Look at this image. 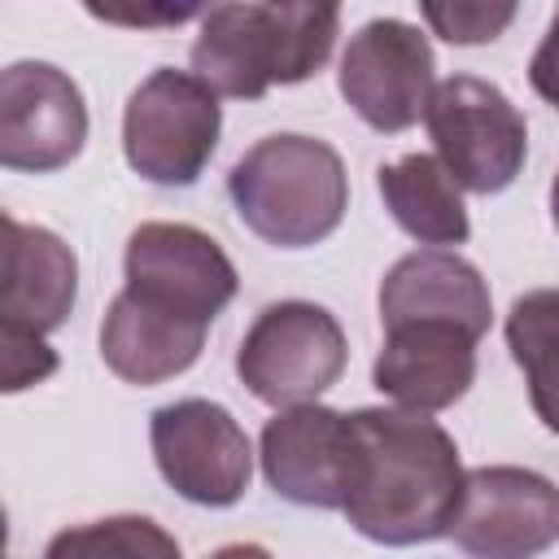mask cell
<instances>
[{
    "label": "cell",
    "instance_id": "1",
    "mask_svg": "<svg viewBox=\"0 0 559 559\" xmlns=\"http://www.w3.org/2000/svg\"><path fill=\"white\" fill-rule=\"evenodd\" d=\"M354 467L341 515L380 546H419L450 533V515L463 489V463L454 437L406 406L349 411Z\"/></svg>",
    "mask_w": 559,
    "mask_h": 559
},
{
    "label": "cell",
    "instance_id": "2",
    "mask_svg": "<svg viewBox=\"0 0 559 559\" xmlns=\"http://www.w3.org/2000/svg\"><path fill=\"white\" fill-rule=\"evenodd\" d=\"M341 0H223L201 17L192 74L218 96L262 100L275 83H306L332 57Z\"/></svg>",
    "mask_w": 559,
    "mask_h": 559
},
{
    "label": "cell",
    "instance_id": "3",
    "mask_svg": "<svg viewBox=\"0 0 559 559\" xmlns=\"http://www.w3.org/2000/svg\"><path fill=\"white\" fill-rule=\"evenodd\" d=\"M240 223L275 245L306 249L328 240L349 210V175L332 144L297 131L258 140L227 175Z\"/></svg>",
    "mask_w": 559,
    "mask_h": 559
},
{
    "label": "cell",
    "instance_id": "4",
    "mask_svg": "<svg viewBox=\"0 0 559 559\" xmlns=\"http://www.w3.org/2000/svg\"><path fill=\"white\" fill-rule=\"evenodd\" d=\"M218 92L188 70H153L127 100L122 153L127 166L157 188H188L218 148Z\"/></svg>",
    "mask_w": 559,
    "mask_h": 559
},
{
    "label": "cell",
    "instance_id": "5",
    "mask_svg": "<svg viewBox=\"0 0 559 559\" xmlns=\"http://www.w3.org/2000/svg\"><path fill=\"white\" fill-rule=\"evenodd\" d=\"M428 135L463 192L493 197L515 183L528 153V122L507 92L476 74H454L432 87L424 109Z\"/></svg>",
    "mask_w": 559,
    "mask_h": 559
},
{
    "label": "cell",
    "instance_id": "6",
    "mask_svg": "<svg viewBox=\"0 0 559 559\" xmlns=\"http://www.w3.org/2000/svg\"><path fill=\"white\" fill-rule=\"evenodd\" d=\"M349 362L345 332L332 310L314 301H271L249 323L236 349L240 384L266 406L314 402Z\"/></svg>",
    "mask_w": 559,
    "mask_h": 559
},
{
    "label": "cell",
    "instance_id": "7",
    "mask_svg": "<svg viewBox=\"0 0 559 559\" xmlns=\"http://www.w3.org/2000/svg\"><path fill=\"white\" fill-rule=\"evenodd\" d=\"M432 70V44L419 26L402 17H371L349 35L336 87L371 131L397 135L424 118L437 87Z\"/></svg>",
    "mask_w": 559,
    "mask_h": 559
},
{
    "label": "cell",
    "instance_id": "8",
    "mask_svg": "<svg viewBox=\"0 0 559 559\" xmlns=\"http://www.w3.org/2000/svg\"><path fill=\"white\" fill-rule=\"evenodd\" d=\"M148 445L162 480L197 507H231L249 489L253 445L236 415L210 397L157 406L148 419Z\"/></svg>",
    "mask_w": 559,
    "mask_h": 559
},
{
    "label": "cell",
    "instance_id": "9",
    "mask_svg": "<svg viewBox=\"0 0 559 559\" xmlns=\"http://www.w3.org/2000/svg\"><path fill=\"white\" fill-rule=\"evenodd\" d=\"M122 275L131 297L205 328L240 288L223 245L192 223H140L127 236Z\"/></svg>",
    "mask_w": 559,
    "mask_h": 559
},
{
    "label": "cell",
    "instance_id": "10",
    "mask_svg": "<svg viewBox=\"0 0 559 559\" xmlns=\"http://www.w3.org/2000/svg\"><path fill=\"white\" fill-rule=\"evenodd\" d=\"M459 550L480 559H528L559 542V485L533 467H472L450 515Z\"/></svg>",
    "mask_w": 559,
    "mask_h": 559
},
{
    "label": "cell",
    "instance_id": "11",
    "mask_svg": "<svg viewBox=\"0 0 559 559\" xmlns=\"http://www.w3.org/2000/svg\"><path fill=\"white\" fill-rule=\"evenodd\" d=\"M87 140L79 83L48 61H13L0 74V166L48 175L70 166Z\"/></svg>",
    "mask_w": 559,
    "mask_h": 559
},
{
    "label": "cell",
    "instance_id": "12",
    "mask_svg": "<svg viewBox=\"0 0 559 559\" xmlns=\"http://www.w3.org/2000/svg\"><path fill=\"white\" fill-rule=\"evenodd\" d=\"M266 485L297 507L341 511L354 467V424L345 411L319 402L280 406L258 441Z\"/></svg>",
    "mask_w": 559,
    "mask_h": 559
},
{
    "label": "cell",
    "instance_id": "13",
    "mask_svg": "<svg viewBox=\"0 0 559 559\" xmlns=\"http://www.w3.org/2000/svg\"><path fill=\"white\" fill-rule=\"evenodd\" d=\"M476 380V336L459 323L411 319L384 328L371 384L406 411H445Z\"/></svg>",
    "mask_w": 559,
    "mask_h": 559
},
{
    "label": "cell",
    "instance_id": "14",
    "mask_svg": "<svg viewBox=\"0 0 559 559\" xmlns=\"http://www.w3.org/2000/svg\"><path fill=\"white\" fill-rule=\"evenodd\" d=\"M79 293L74 249L39 227L4 214V275H0V323L4 332L48 336L57 332Z\"/></svg>",
    "mask_w": 559,
    "mask_h": 559
},
{
    "label": "cell",
    "instance_id": "15",
    "mask_svg": "<svg viewBox=\"0 0 559 559\" xmlns=\"http://www.w3.org/2000/svg\"><path fill=\"white\" fill-rule=\"evenodd\" d=\"M411 319L459 323L480 341L493 319L485 275L467 258L441 245L397 258L380 280V328L411 323Z\"/></svg>",
    "mask_w": 559,
    "mask_h": 559
},
{
    "label": "cell",
    "instance_id": "16",
    "mask_svg": "<svg viewBox=\"0 0 559 559\" xmlns=\"http://www.w3.org/2000/svg\"><path fill=\"white\" fill-rule=\"evenodd\" d=\"M201 345H205V323L175 319V314L131 297L127 288L109 301V310L100 319L105 367L118 380L140 384V389L175 380L179 371H188L201 358Z\"/></svg>",
    "mask_w": 559,
    "mask_h": 559
},
{
    "label": "cell",
    "instance_id": "17",
    "mask_svg": "<svg viewBox=\"0 0 559 559\" xmlns=\"http://www.w3.org/2000/svg\"><path fill=\"white\" fill-rule=\"evenodd\" d=\"M376 188L393 223L419 245H463L472 236L459 179L432 153H406L376 170Z\"/></svg>",
    "mask_w": 559,
    "mask_h": 559
},
{
    "label": "cell",
    "instance_id": "18",
    "mask_svg": "<svg viewBox=\"0 0 559 559\" xmlns=\"http://www.w3.org/2000/svg\"><path fill=\"white\" fill-rule=\"evenodd\" d=\"M507 349L524 371L537 419L559 437V288H533L511 301Z\"/></svg>",
    "mask_w": 559,
    "mask_h": 559
},
{
    "label": "cell",
    "instance_id": "19",
    "mask_svg": "<svg viewBox=\"0 0 559 559\" xmlns=\"http://www.w3.org/2000/svg\"><path fill=\"white\" fill-rule=\"evenodd\" d=\"M48 555H179V542L144 515H109L83 528H66L48 542Z\"/></svg>",
    "mask_w": 559,
    "mask_h": 559
},
{
    "label": "cell",
    "instance_id": "20",
    "mask_svg": "<svg viewBox=\"0 0 559 559\" xmlns=\"http://www.w3.org/2000/svg\"><path fill=\"white\" fill-rule=\"evenodd\" d=\"M520 0H419L428 31L454 48L493 44L515 22Z\"/></svg>",
    "mask_w": 559,
    "mask_h": 559
},
{
    "label": "cell",
    "instance_id": "21",
    "mask_svg": "<svg viewBox=\"0 0 559 559\" xmlns=\"http://www.w3.org/2000/svg\"><path fill=\"white\" fill-rule=\"evenodd\" d=\"M218 0H83V9L96 22L127 26V31H175L201 13H210Z\"/></svg>",
    "mask_w": 559,
    "mask_h": 559
},
{
    "label": "cell",
    "instance_id": "22",
    "mask_svg": "<svg viewBox=\"0 0 559 559\" xmlns=\"http://www.w3.org/2000/svg\"><path fill=\"white\" fill-rule=\"evenodd\" d=\"M4 393H17L26 384H39L44 376L57 371V354L44 345V336L31 332H4Z\"/></svg>",
    "mask_w": 559,
    "mask_h": 559
},
{
    "label": "cell",
    "instance_id": "23",
    "mask_svg": "<svg viewBox=\"0 0 559 559\" xmlns=\"http://www.w3.org/2000/svg\"><path fill=\"white\" fill-rule=\"evenodd\" d=\"M528 83H533V92H537L550 109H559V4H555V13H550V26H546V35H542L533 61H528Z\"/></svg>",
    "mask_w": 559,
    "mask_h": 559
},
{
    "label": "cell",
    "instance_id": "24",
    "mask_svg": "<svg viewBox=\"0 0 559 559\" xmlns=\"http://www.w3.org/2000/svg\"><path fill=\"white\" fill-rule=\"evenodd\" d=\"M550 223H555V231H559V170H555V179H550Z\"/></svg>",
    "mask_w": 559,
    "mask_h": 559
}]
</instances>
